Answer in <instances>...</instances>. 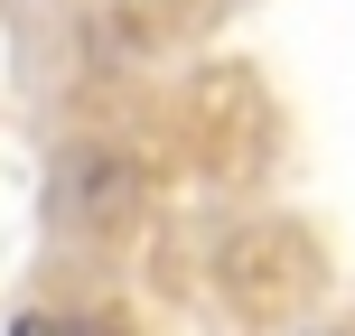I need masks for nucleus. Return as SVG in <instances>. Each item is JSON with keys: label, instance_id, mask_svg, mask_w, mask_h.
Here are the masks:
<instances>
[{"label": "nucleus", "instance_id": "obj_1", "mask_svg": "<svg viewBox=\"0 0 355 336\" xmlns=\"http://www.w3.org/2000/svg\"><path fill=\"white\" fill-rule=\"evenodd\" d=\"M141 196H150V168L131 159V150H112V141H75L66 159H56V215H66L75 233H122L131 215H141Z\"/></svg>", "mask_w": 355, "mask_h": 336}, {"label": "nucleus", "instance_id": "obj_2", "mask_svg": "<svg viewBox=\"0 0 355 336\" xmlns=\"http://www.w3.org/2000/svg\"><path fill=\"white\" fill-rule=\"evenodd\" d=\"M10 336H122L103 308H19Z\"/></svg>", "mask_w": 355, "mask_h": 336}]
</instances>
